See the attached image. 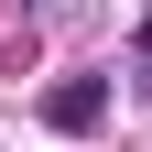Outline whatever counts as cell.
<instances>
[{"label": "cell", "mask_w": 152, "mask_h": 152, "mask_svg": "<svg viewBox=\"0 0 152 152\" xmlns=\"http://www.w3.org/2000/svg\"><path fill=\"white\" fill-rule=\"evenodd\" d=\"M98 120H109V76H54L44 87V130L76 141V130H98Z\"/></svg>", "instance_id": "obj_1"}]
</instances>
